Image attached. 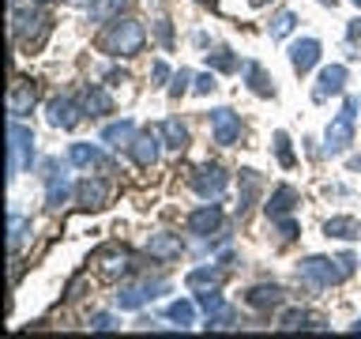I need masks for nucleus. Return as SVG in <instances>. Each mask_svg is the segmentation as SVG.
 <instances>
[{
    "label": "nucleus",
    "mask_w": 361,
    "mask_h": 339,
    "mask_svg": "<svg viewBox=\"0 0 361 339\" xmlns=\"http://www.w3.org/2000/svg\"><path fill=\"white\" fill-rule=\"evenodd\" d=\"M143 42H147V30H143V23H135V19H113L109 30H106V38H102L106 53H113V56L143 53Z\"/></svg>",
    "instance_id": "f257e3e1"
},
{
    "label": "nucleus",
    "mask_w": 361,
    "mask_h": 339,
    "mask_svg": "<svg viewBox=\"0 0 361 339\" xmlns=\"http://www.w3.org/2000/svg\"><path fill=\"white\" fill-rule=\"evenodd\" d=\"M357 109H361V98H354L350 95L346 98V106H343V113L327 124V132H324V151L327 155H343L350 143H354V121H357Z\"/></svg>",
    "instance_id": "f03ea898"
},
{
    "label": "nucleus",
    "mask_w": 361,
    "mask_h": 339,
    "mask_svg": "<svg viewBox=\"0 0 361 339\" xmlns=\"http://www.w3.org/2000/svg\"><path fill=\"white\" fill-rule=\"evenodd\" d=\"M34 162V132L27 124H19V117H11L8 124V177H19L23 170H30Z\"/></svg>",
    "instance_id": "7ed1b4c3"
},
{
    "label": "nucleus",
    "mask_w": 361,
    "mask_h": 339,
    "mask_svg": "<svg viewBox=\"0 0 361 339\" xmlns=\"http://www.w3.org/2000/svg\"><path fill=\"white\" fill-rule=\"evenodd\" d=\"M298 275L309 282V287H335V282H343L350 275V268L343 264V256L338 260H327V256H305L298 264Z\"/></svg>",
    "instance_id": "20e7f679"
},
{
    "label": "nucleus",
    "mask_w": 361,
    "mask_h": 339,
    "mask_svg": "<svg viewBox=\"0 0 361 339\" xmlns=\"http://www.w3.org/2000/svg\"><path fill=\"white\" fill-rule=\"evenodd\" d=\"M11 30H16V38L23 45H30V49H38L45 42V34H49V16L38 8H27V11H16L11 16Z\"/></svg>",
    "instance_id": "39448f33"
},
{
    "label": "nucleus",
    "mask_w": 361,
    "mask_h": 339,
    "mask_svg": "<svg viewBox=\"0 0 361 339\" xmlns=\"http://www.w3.org/2000/svg\"><path fill=\"white\" fill-rule=\"evenodd\" d=\"M211 140L219 147H233L237 140H241V117H237L230 106L211 109Z\"/></svg>",
    "instance_id": "423d86ee"
},
{
    "label": "nucleus",
    "mask_w": 361,
    "mask_h": 339,
    "mask_svg": "<svg viewBox=\"0 0 361 339\" xmlns=\"http://www.w3.org/2000/svg\"><path fill=\"white\" fill-rule=\"evenodd\" d=\"M109 196H113V185L106 177H83L79 189H75V200H79L83 211H102L109 203Z\"/></svg>",
    "instance_id": "0eeeda50"
},
{
    "label": "nucleus",
    "mask_w": 361,
    "mask_h": 339,
    "mask_svg": "<svg viewBox=\"0 0 361 339\" xmlns=\"http://www.w3.org/2000/svg\"><path fill=\"white\" fill-rule=\"evenodd\" d=\"M226 181H230V177H226V170L207 162V166H200L196 174H192V189H196L203 200H219L226 192Z\"/></svg>",
    "instance_id": "6e6552de"
},
{
    "label": "nucleus",
    "mask_w": 361,
    "mask_h": 339,
    "mask_svg": "<svg viewBox=\"0 0 361 339\" xmlns=\"http://www.w3.org/2000/svg\"><path fill=\"white\" fill-rule=\"evenodd\" d=\"M158 290H166V282H151V279H143V282H124V287L117 290V305H121V309H140L143 302L158 298Z\"/></svg>",
    "instance_id": "1a4fd4ad"
},
{
    "label": "nucleus",
    "mask_w": 361,
    "mask_h": 339,
    "mask_svg": "<svg viewBox=\"0 0 361 339\" xmlns=\"http://www.w3.org/2000/svg\"><path fill=\"white\" fill-rule=\"evenodd\" d=\"M83 113H87V109H79L75 102L64 95V98H53L49 106H45V121H49L53 129H64V132H72L75 124H79V117H83Z\"/></svg>",
    "instance_id": "9d476101"
},
{
    "label": "nucleus",
    "mask_w": 361,
    "mask_h": 339,
    "mask_svg": "<svg viewBox=\"0 0 361 339\" xmlns=\"http://www.w3.org/2000/svg\"><path fill=\"white\" fill-rule=\"evenodd\" d=\"M346 90V68L343 64H327L320 79H316V87H312V98L316 102H327L331 95H343Z\"/></svg>",
    "instance_id": "9b49d317"
},
{
    "label": "nucleus",
    "mask_w": 361,
    "mask_h": 339,
    "mask_svg": "<svg viewBox=\"0 0 361 339\" xmlns=\"http://www.w3.org/2000/svg\"><path fill=\"white\" fill-rule=\"evenodd\" d=\"M158 143H162V132H140V136H135V140H132V147H128V151H132V158H135V166H154L158 162V151H162V147H158Z\"/></svg>",
    "instance_id": "f8f14e48"
},
{
    "label": "nucleus",
    "mask_w": 361,
    "mask_h": 339,
    "mask_svg": "<svg viewBox=\"0 0 361 339\" xmlns=\"http://www.w3.org/2000/svg\"><path fill=\"white\" fill-rule=\"evenodd\" d=\"M219 226H222V208H219V203H203V208H196L188 215V230L200 234V237L214 234Z\"/></svg>",
    "instance_id": "ddd939ff"
},
{
    "label": "nucleus",
    "mask_w": 361,
    "mask_h": 339,
    "mask_svg": "<svg viewBox=\"0 0 361 339\" xmlns=\"http://www.w3.org/2000/svg\"><path fill=\"white\" fill-rule=\"evenodd\" d=\"M316 61H320V42L316 38H301V42H293L290 45V64H293V72H309V68H316Z\"/></svg>",
    "instance_id": "4468645a"
},
{
    "label": "nucleus",
    "mask_w": 361,
    "mask_h": 339,
    "mask_svg": "<svg viewBox=\"0 0 361 339\" xmlns=\"http://www.w3.org/2000/svg\"><path fill=\"white\" fill-rule=\"evenodd\" d=\"M68 162H72V166H83V170H109V158L102 155L94 143H72Z\"/></svg>",
    "instance_id": "2eb2a0df"
},
{
    "label": "nucleus",
    "mask_w": 361,
    "mask_h": 339,
    "mask_svg": "<svg viewBox=\"0 0 361 339\" xmlns=\"http://www.w3.org/2000/svg\"><path fill=\"white\" fill-rule=\"evenodd\" d=\"M147 253H151V260H158V264H169V260L180 256V237L177 234H151Z\"/></svg>",
    "instance_id": "dca6fc26"
},
{
    "label": "nucleus",
    "mask_w": 361,
    "mask_h": 339,
    "mask_svg": "<svg viewBox=\"0 0 361 339\" xmlns=\"http://www.w3.org/2000/svg\"><path fill=\"white\" fill-rule=\"evenodd\" d=\"M298 208V192H293L290 185H279L275 192H271V200H267V219L275 222V219H286V215Z\"/></svg>",
    "instance_id": "f3484780"
},
{
    "label": "nucleus",
    "mask_w": 361,
    "mask_h": 339,
    "mask_svg": "<svg viewBox=\"0 0 361 339\" xmlns=\"http://www.w3.org/2000/svg\"><path fill=\"white\" fill-rule=\"evenodd\" d=\"M83 109L90 113V117H106V113H113L109 90L102 87V83H87V90H83Z\"/></svg>",
    "instance_id": "a211bd4d"
},
{
    "label": "nucleus",
    "mask_w": 361,
    "mask_h": 339,
    "mask_svg": "<svg viewBox=\"0 0 361 339\" xmlns=\"http://www.w3.org/2000/svg\"><path fill=\"white\" fill-rule=\"evenodd\" d=\"M324 234L338 237V242H354V237H361V222L354 219V215H335V219L324 222Z\"/></svg>",
    "instance_id": "6ab92c4d"
},
{
    "label": "nucleus",
    "mask_w": 361,
    "mask_h": 339,
    "mask_svg": "<svg viewBox=\"0 0 361 339\" xmlns=\"http://www.w3.org/2000/svg\"><path fill=\"white\" fill-rule=\"evenodd\" d=\"M245 302L252 305V309H275V305H282V287H275V282L252 287V290L245 294Z\"/></svg>",
    "instance_id": "aec40b11"
},
{
    "label": "nucleus",
    "mask_w": 361,
    "mask_h": 339,
    "mask_svg": "<svg viewBox=\"0 0 361 339\" xmlns=\"http://www.w3.org/2000/svg\"><path fill=\"white\" fill-rule=\"evenodd\" d=\"M241 72H245V83H248V90H252V95H259V98H271V95H275V79H271L259 64H245Z\"/></svg>",
    "instance_id": "412c9836"
},
{
    "label": "nucleus",
    "mask_w": 361,
    "mask_h": 339,
    "mask_svg": "<svg viewBox=\"0 0 361 339\" xmlns=\"http://www.w3.org/2000/svg\"><path fill=\"white\" fill-rule=\"evenodd\" d=\"M30 109H34V87H30V83H23V79H19V83L11 87L8 113H11V117H27Z\"/></svg>",
    "instance_id": "4be33fe9"
},
{
    "label": "nucleus",
    "mask_w": 361,
    "mask_h": 339,
    "mask_svg": "<svg viewBox=\"0 0 361 339\" xmlns=\"http://www.w3.org/2000/svg\"><path fill=\"white\" fill-rule=\"evenodd\" d=\"M102 140H106L109 147H132V140H135V124L132 121H113V124H106L102 129Z\"/></svg>",
    "instance_id": "5701e85b"
},
{
    "label": "nucleus",
    "mask_w": 361,
    "mask_h": 339,
    "mask_svg": "<svg viewBox=\"0 0 361 339\" xmlns=\"http://www.w3.org/2000/svg\"><path fill=\"white\" fill-rule=\"evenodd\" d=\"M68 177L61 174V170H56V174H49V189H45V208L49 211H61L64 203H68Z\"/></svg>",
    "instance_id": "b1692460"
},
{
    "label": "nucleus",
    "mask_w": 361,
    "mask_h": 339,
    "mask_svg": "<svg viewBox=\"0 0 361 339\" xmlns=\"http://www.w3.org/2000/svg\"><path fill=\"white\" fill-rule=\"evenodd\" d=\"M158 132H162V143L173 147V151H185V147H188V129H185L177 117L162 121V129H158Z\"/></svg>",
    "instance_id": "393cba45"
},
{
    "label": "nucleus",
    "mask_w": 361,
    "mask_h": 339,
    "mask_svg": "<svg viewBox=\"0 0 361 339\" xmlns=\"http://www.w3.org/2000/svg\"><path fill=\"white\" fill-rule=\"evenodd\" d=\"M241 203H237V215H248V208L256 203V192H259V174L256 170H241Z\"/></svg>",
    "instance_id": "a878e982"
},
{
    "label": "nucleus",
    "mask_w": 361,
    "mask_h": 339,
    "mask_svg": "<svg viewBox=\"0 0 361 339\" xmlns=\"http://www.w3.org/2000/svg\"><path fill=\"white\" fill-rule=\"evenodd\" d=\"M282 332H298V328H316V316L312 313H305V309H286L282 313V321H279Z\"/></svg>",
    "instance_id": "bb28decb"
},
{
    "label": "nucleus",
    "mask_w": 361,
    "mask_h": 339,
    "mask_svg": "<svg viewBox=\"0 0 361 339\" xmlns=\"http://www.w3.org/2000/svg\"><path fill=\"white\" fill-rule=\"evenodd\" d=\"M166 316H169V321H177L180 328H188V324H196V305L185 302V298H177V302H169Z\"/></svg>",
    "instance_id": "cd10ccee"
},
{
    "label": "nucleus",
    "mask_w": 361,
    "mask_h": 339,
    "mask_svg": "<svg viewBox=\"0 0 361 339\" xmlns=\"http://www.w3.org/2000/svg\"><path fill=\"white\" fill-rule=\"evenodd\" d=\"M219 279H222L219 268H196V271H188V287H192V290H200V287H219Z\"/></svg>",
    "instance_id": "c85d7f7f"
},
{
    "label": "nucleus",
    "mask_w": 361,
    "mask_h": 339,
    "mask_svg": "<svg viewBox=\"0 0 361 339\" xmlns=\"http://www.w3.org/2000/svg\"><path fill=\"white\" fill-rule=\"evenodd\" d=\"M102 271H106V275H121V271H128V256L117 253V249H106V253H102Z\"/></svg>",
    "instance_id": "c756f323"
},
{
    "label": "nucleus",
    "mask_w": 361,
    "mask_h": 339,
    "mask_svg": "<svg viewBox=\"0 0 361 339\" xmlns=\"http://www.w3.org/2000/svg\"><path fill=\"white\" fill-rule=\"evenodd\" d=\"M207 64L214 68V72H237V56L230 49H211L207 53Z\"/></svg>",
    "instance_id": "7c9ffc66"
},
{
    "label": "nucleus",
    "mask_w": 361,
    "mask_h": 339,
    "mask_svg": "<svg viewBox=\"0 0 361 339\" xmlns=\"http://www.w3.org/2000/svg\"><path fill=\"white\" fill-rule=\"evenodd\" d=\"M196 302H200V309L207 313V316H211V313H219V309H226V298H222V294L214 290V287L200 290V298H196Z\"/></svg>",
    "instance_id": "2f4dec72"
},
{
    "label": "nucleus",
    "mask_w": 361,
    "mask_h": 339,
    "mask_svg": "<svg viewBox=\"0 0 361 339\" xmlns=\"http://www.w3.org/2000/svg\"><path fill=\"white\" fill-rule=\"evenodd\" d=\"M293 23H298V16H293V11H279L275 19H271V38H286V34L293 30Z\"/></svg>",
    "instance_id": "473e14b6"
},
{
    "label": "nucleus",
    "mask_w": 361,
    "mask_h": 339,
    "mask_svg": "<svg viewBox=\"0 0 361 339\" xmlns=\"http://www.w3.org/2000/svg\"><path fill=\"white\" fill-rule=\"evenodd\" d=\"M27 230H30V219H23V215H11V234H8L11 253H19V245H23V237H27Z\"/></svg>",
    "instance_id": "72a5a7b5"
},
{
    "label": "nucleus",
    "mask_w": 361,
    "mask_h": 339,
    "mask_svg": "<svg viewBox=\"0 0 361 339\" xmlns=\"http://www.w3.org/2000/svg\"><path fill=\"white\" fill-rule=\"evenodd\" d=\"M275 155H279L282 166H293V162H298V158H293V151H290V136H286V132H275Z\"/></svg>",
    "instance_id": "f704fd0d"
},
{
    "label": "nucleus",
    "mask_w": 361,
    "mask_h": 339,
    "mask_svg": "<svg viewBox=\"0 0 361 339\" xmlns=\"http://www.w3.org/2000/svg\"><path fill=\"white\" fill-rule=\"evenodd\" d=\"M214 87H219V79H214V72H203V76L192 79V90H196V95H211Z\"/></svg>",
    "instance_id": "c9c22d12"
},
{
    "label": "nucleus",
    "mask_w": 361,
    "mask_h": 339,
    "mask_svg": "<svg viewBox=\"0 0 361 339\" xmlns=\"http://www.w3.org/2000/svg\"><path fill=\"white\" fill-rule=\"evenodd\" d=\"M192 79H196V76H192L188 68H180V72L173 76V87H169V95H173V98H180V95L188 90V83H192Z\"/></svg>",
    "instance_id": "e433bc0d"
},
{
    "label": "nucleus",
    "mask_w": 361,
    "mask_h": 339,
    "mask_svg": "<svg viewBox=\"0 0 361 339\" xmlns=\"http://www.w3.org/2000/svg\"><path fill=\"white\" fill-rule=\"evenodd\" d=\"M90 328L109 332V328H117V316H113V313H94V316H90Z\"/></svg>",
    "instance_id": "4c0bfd02"
},
{
    "label": "nucleus",
    "mask_w": 361,
    "mask_h": 339,
    "mask_svg": "<svg viewBox=\"0 0 361 339\" xmlns=\"http://www.w3.org/2000/svg\"><path fill=\"white\" fill-rule=\"evenodd\" d=\"M279 222V237L282 242H293V237H298V222L293 219H275Z\"/></svg>",
    "instance_id": "58836bf2"
},
{
    "label": "nucleus",
    "mask_w": 361,
    "mask_h": 339,
    "mask_svg": "<svg viewBox=\"0 0 361 339\" xmlns=\"http://www.w3.org/2000/svg\"><path fill=\"white\" fill-rule=\"evenodd\" d=\"M154 34L162 38V45H173V30H169V19H154Z\"/></svg>",
    "instance_id": "ea45409f"
},
{
    "label": "nucleus",
    "mask_w": 361,
    "mask_h": 339,
    "mask_svg": "<svg viewBox=\"0 0 361 339\" xmlns=\"http://www.w3.org/2000/svg\"><path fill=\"white\" fill-rule=\"evenodd\" d=\"M151 79H154V87H162V83H166V79H169V68H166L162 61H158V64L151 68Z\"/></svg>",
    "instance_id": "a19ab883"
},
{
    "label": "nucleus",
    "mask_w": 361,
    "mask_h": 339,
    "mask_svg": "<svg viewBox=\"0 0 361 339\" xmlns=\"http://www.w3.org/2000/svg\"><path fill=\"white\" fill-rule=\"evenodd\" d=\"M350 42H361V19H350Z\"/></svg>",
    "instance_id": "79ce46f5"
},
{
    "label": "nucleus",
    "mask_w": 361,
    "mask_h": 339,
    "mask_svg": "<svg viewBox=\"0 0 361 339\" xmlns=\"http://www.w3.org/2000/svg\"><path fill=\"white\" fill-rule=\"evenodd\" d=\"M106 79H109V83H121V79H124V72H121V68H109V72H106Z\"/></svg>",
    "instance_id": "37998d69"
},
{
    "label": "nucleus",
    "mask_w": 361,
    "mask_h": 339,
    "mask_svg": "<svg viewBox=\"0 0 361 339\" xmlns=\"http://www.w3.org/2000/svg\"><path fill=\"white\" fill-rule=\"evenodd\" d=\"M200 4H203V8H219V0H200Z\"/></svg>",
    "instance_id": "c03bdc74"
},
{
    "label": "nucleus",
    "mask_w": 361,
    "mask_h": 339,
    "mask_svg": "<svg viewBox=\"0 0 361 339\" xmlns=\"http://www.w3.org/2000/svg\"><path fill=\"white\" fill-rule=\"evenodd\" d=\"M320 4H324V8H335V4H338V0H320Z\"/></svg>",
    "instance_id": "a18cd8bd"
},
{
    "label": "nucleus",
    "mask_w": 361,
    "mask_h": 339,
    "mask_svg": "<svg viewBox=\"0 0 361 339\" xmlns=\"http://www.w3.org/2000/svg\"><path fill=\"white\" fill-rule=\"evenodd\" d=\"M354 332H361V321H357V324H354Z\"/></svg>",
    "instance_id": "49530a36"
},
{
    "label": "nucleus",
    "mask_w": 361,
    "mask_h": 339,
    "mask_svg": "<svg viewBox=\"0 0 361 339\" xmlns=\"http://www.w3.org/2000/svg\"><path fill=\"white\" fill-rule=\"evenodd\" d=\"M34 4H45V0H34Z\"/></svg>",
    "instance_id": "de8ad7c7"
},
{
    "label": "nucleus",
    "mask_w": 361,
    "mask_h": 339,
    "mask_svg": "<svg viewBox=\"0 0 361 339\" xmlns=\"http://www.w3.org/2000/svg\"><path fill=\"white\" fill-rule=\"evenodd\" d=\"M354 4H357V8H361V0H354Z\"/></svg>",
    "instance_id": "09e8293b"
}]
</instances>
